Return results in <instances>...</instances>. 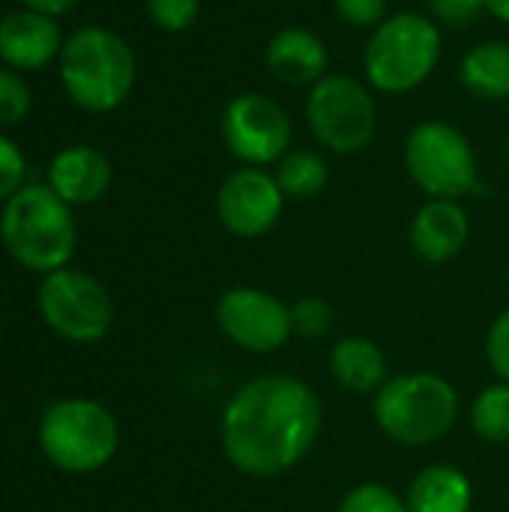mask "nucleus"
I'll return each mask as SVG.
<instances>
[{"instance_id": "1", "label": "nucleus", "mask_w": 509, "mask_h": 512, "mask_svg": "<svg viewBox=\"0 0 509 512\" xmlns=\"http://www.w3.org/2000/svg\"><path fill=\"white\" fill-rule=\"evenodd\" d=\"M321 423L324 408L309 384L288 375H267L231 396L219 435L237 471L267 480L291 471L312 453Z\"/></svg>"}, {"instance_id": "2", "label": "nucleus", "mask_w": 509, "mask_h": 512, "mask_svg": "<svg viewBox=\"0 0 509 512\" xmlns=\"http://www.w3.org/2000/svg\"><path fill=\"white\" fill-rule=\"evenodd\" d=\"M6 252L33 273H54L69 264L78 243L72 207L45 183L21 186L0 213Z\"/></svg>"}, {"instance_id": "3", "label": "nucleus", "mask_w": 509, "mask_h": 512, "mask_svg": "<svg viewBox=\"0 0 509 512\" xmlns=\"http://www.w3.org/2000/svg\"><path fill=\"white\" fill-rule=\"evenodd\" d=\"M57 63L69 99L93 114L120 108L135 87V54L129 42L99 24L69 33Z\"/></svg>"}, {"instance_id": "4", "label": "nucleus", "mask_w": 509, "mask_h": 512, "mask_svg": "<svg viewBox=\"0 0 509 512\" xmlns=\"http://www.w3.org/2000/svg\"><path fill=\"white\" fill-rule=\"evenodd\" d=\"M375 423L387 438L405 447H429L441 441L459 420L456 387L432 372L390 378L375 393Z\"/></svg>"}, {"instance_id": "5", "label": "nucleus", "mask_w": 509, "mask_h": 512, "mask_svg": "<svg viewBox=\"0 0 509 512\" xmlns=\"http://www.w3.org/2000/svg\"><path fill=\"white\" fill-rule=\"evenodd\" d=\"M441 60V30L420 12L384 18L363 54L366 78L381 93H408L420 87Z\"/></svg>"}, {"instance_id": "6", "label": "nucleus", "mask_w": 509, "mask_h": 512, "mask_svg": "<svg viewBox=\"0 0 509 512\" xmlns=\"http://www.w3.org/2000/svg\"><path fill=\"white\" fill-rule=\"evenodd\" d=\"M117 447L120 426L114 414L93 399H60L39 420V450L57 471H102Z\"/></svg>"}, {"instance_id": "7", "label": "nucleus", "mask_w": 509, "mask_h": 512, "mask_svg": "<svg viewBox=\"0 0 509 512\" xmlns=\"http://www.w3.org/2000/svg\"><path fill=\"white\" fill-rule=\"evenodd\" d=\"M36 309L60 339L75 345L105 339L114 324V303L105 285L72 267L42 276L36 288Z\"/></svg>"}, {"instance_id": "8", "label": "nucleus", "mask_w": 509, "mask_h": 512, "mask_svg": "<svg viewBox=\"0 0 509 512\" xmlns=\"http://www.w3.org/2000/svg\"><path fill=\"white\" fill-rule=\"evenodd\" d=\"M411 180L441 201H459L477 186V156L465 132L444 120H423L405 141Z\"/></svg>"}, {"instance_id": "9", "label": "nucleus", "mask_w": 509, "mask_h": 512, "mask_svg": "<svg viewBox=\"0 0 509 512\" xmlns=\"http://www.w3.org/2000/svg\"><path fill=\"white\" fill-rule=\"evenodd\" d=\"M312 135L333 153L363 150L378 129V108L369 87L351 75H324L306 96Z\"/></svg>"}, {"instance_id": "10", "label": "nucleus", "mask_w": 509, "mask_h": 512, "mask_svg": "<svg viewBox=\"0 0 509 512\" xmlns=\"http://www.w3.org/2000/svg\"><path fill=\"white\" fill-rule=\"evenodd\" d=\"M225 147L243 165H270L288 153L291 117L285 108L264 93H240L228 102L222 114Z\"/></svg>"}, {"instance_id": "11", "label": "nucleus", "mask_w": 509, "mask_h": 512, "mask_svg": "<svg viewBox=\"0 0 509 512\" xmlns=\"http://www.w3.org/2000/svg\"><path fill=\"white\" fill-rule=\"evenodd\" d=\"M219 330L243 351L270 354L291 339V306L261 288H231L216 303Z\"/></svg>"}, {"instance_id": "12", "label": "nucleus", "mask_w": 509, "mask_h": 512, "mask_svg": "<svg viewBox=\"0 0 509 512\" xmlns=\"http://www.w3.org/2000/svg\"><path fill=\"white\" fill-rule=\"evenodd\" d=\"M282 207H285V192L279 189L276 177L255 165H243L234 174H228L216 195L219 222L234 237H246V240L267 234L279 222Z\"/></svg>"}, {"instance_id": "13", "label": "nucleus", "mask_w": 509, "mask_h": 512, "mask_svg": "<svg viewBox=\"0 0 509 512\" xmlns=\"http://www.w3.org/2000/svg\"><path fill=\"white\" fill-rule=\"evenodd\" d=\"M60 24L51 15L18 9L0 18V60L9 69L36 72L45 69L63 48Z\"/></svg>"}, {"instance_id": "14", "label": "nucleus", "mask_w": 509, "mask_h": 512, "mask_svg": "<svg viewBox=\"0 0 509 512\" xmlns=\"http://www.w3.org/2000/svg\"><path fill=\"white\" fill-rule=\"evenodd\" d=\"M48 186L69 207L93 204L111 186V162L96 147H87V144L66 147L48 165Z\"/></svg>"}, {"instance_id": "15", "label": "nucleus", "mask_w": 509, "mask_h": 512, "mask_svg": "<svg viewBox=\"0 0 509 512\" xmlns=\"http://www.w3.org/2000/svg\"><path fill=\"white\" fill-rule=\"evenodd\" d=\"M471 234L468 213L459 207V201H441L432 198L423 204L411 222V246L414 252L429 264H444L456 258Z\"/></svg>"}, {"instance_id": "16", "label": "nucleus", "mask_w": 509, "mask_h": 512, "mask_svg": "<svg viewBox=\"0 0 509 512\" xmlns=\"http://www.w3.org/2000/svg\"><path fill=\"white\" fill-rule=\"evenodd\" d=\"M267 69L294 87L303 84H318L327 75L330 54L321 36H315L306 27H282L270 42H267Z\"/></svg>"}, {"instance_id": "17", "label": "nucleus", "mask_w": 509, "mask_h": 512, "mask_svg": "<svg viewBox=\"0 0 509 512\" xmlns=\"http://www.w3.org/2000/svg\"><path fill=\"white\" fill-rule=\"evenodd\" d=\"M330 372L348 393H378L387 384V357L366 336H345L330 351Z\"/></svg>"}, {"instance_id": "18", "label": "nucleus", "mask_w": 509, "mask_h": 512, "mask_svg": "<svg viewBox=\"0 0 509 512\" xmlns=\"http://www.w3.org/2000/svg\"><path fill=\"white\" fill-rule=\"evenodd\" d=\"M405 504L411 512H471L474 489L459 468L432 465L414 477Z\"/></svg>"}, {"instance_id": "19", "label": "nucleus", "mask_w": 509, "mask_h": 512, "mask_svg": "<svg viewBox=\"0 0 509 512\" xmlns=\"http://www.w3.org/2000/svg\"><path fill=\"white\" fill-rule=\"evenodd\" d=\"M462 84L480 99H509V42L474 45L459 66Z\"/></svg>"}, {"instance_id": "20", "label": "nucleus", "mask_w": 509, "mask_h": 512, "mask_svg": "<svg viewBox=\"0 0 509 512\" xmlns=\"http://www.w3.org/2000/svg\"><path fill=\"white\" fill-rule=\"evenodd\" d=\"M330 180V168L321 153L315 150H291L279 159L276 183L285 192V198L306 201L324 192Z\"/></svg>"}, {"instance_id": "21", "label": "nucleus", "mask_w": 509, "mask_h": 512, "mask_svg": "<svg viewBox=\"0 0 509 512\" xmlns=\"http://www.w3.org/2000/svg\"><path fill=\"white\" fill-rule=\"evenodd\" d=\"M471 426L474 432L489 444H507L509 441V384L486 387L471 408Z\"/></svg>"}, {"instance_id": "22", "label": "nucleus", "mask_w": 509, "mask_h": 512, "mask_svg": "<svg viewBox=\"0 0 509 512\" xmlns=\"http://www.w3.org/2000/svg\"><path fill=\"white\" fill-rule=\"evenodd\" d=\"M336 312L324 297H300L291 306V330L303 339H321L333 330Z\"/></svg>"}, {"instance_id": "23", "label": "nucleus", "mask_w": 509, "mask_h": 512, "mask_svg": "<svg viewBox=\"0 0 509 512\" xmlns=\"http://www.w3.org/2000/svg\"><path fill=\"white\" fill-rule=\"evenodd\" d=\"M339 512H411V510H408V504H405L399 495H393L387 486H381V483H360V486H354V489L345 495V501H342Z\"/></svg>"}, {"instance_id": "24", "label": "nucleus", "mask_w": 509, "mask_h": 512, "mask_svg": "<svg viewBox=\"0 0 509 512\" xmlns=\"http://www.w3.org/2000/svg\"><path fill=\"white\" fill-rule=\"evenodd\" d=\"M30 111V90L15 69H0V129L15 126Z\"/></svg>"}, {"instance_id": "25", "label": "nucleus", "mask_w": 509, "mask_h": 512, "mask_svg": "<svg viewBox=\"0 0 509 512\" xmlns=\"http://www.w3.org/2000/svg\"><path fill=\"white\" fill-rule=\"evenodd\" d=\"M198 0H147V12L159 30L180 33L195 24L198 18Z\"/></svg>"}, {"instance_id": "26", "label": "nucleus", "mask_w": 509, "mask_h": 512, "mask_svg": "<svg viewBox=\"0 0 509 512\" xmlns=\"http://www.w3.org/2000/svg\"><path fill=\"white\" fill-rule=\"evenodd\" d=\"M24 177H27L24 153L18 150L15 141L0 135V204H6L24 186Z\"/></svg>"}, {"instance_id": "27", "label": "nucleus", "mask_w": 509, "mask_h": 512, "mask_svg": "<svg viewBox=\"0 0 509 512\" xmlns=\"http://www.w3.org/2000/svg\"><path fill=\"white\" fill-rule=\"evenodd\" d=\"M432 18L435 24H447V27H471L480 12L486 9L483 0H429Z\"/></svg>"}, {"instance_id": "28", "label": "nucleus", "mask_w": 509, "mask_h": 512, "mask_svg": "<svg viewBox=\"0 0 509 512\" xmlns=\"http://www.w3.org/2000/svg\"><path fill=\"white\" fill-rule=\"evenodd\" d=\"M333 6L351 27H378L387 18V0H333Z\"/></svg>"}, {"instance_id": "29", "label": "nucleus", "mask_w": 509, "mask_h": 512, "mask_svg": "<svg viewBox=\"0 0 509 512\" xmlns=\"http://www.w3.org/2000/svg\"><path fill=\"white\" fill-rule=\"evenodd\" d=\"M486 354H489V363H492L495 375L504 384H509V309L492 321L489 339H486Z\"/></svg>"}, {"instance_id": "30", "label": "nucleus", "mask_w": 509, "mask_h": 512, "mask_svg": "<svg viewBox=\"0 0 509 512\" xmlns=\"http://www.w3.org/2000/svg\"><path fill=\"white\" fill-rule=\"evenodd\" d=\"M21 3H24V9H33V12H42V15L57 18V15H63V12L75 9L81 0H21Z\"/></svg>"}, {"instance_id": "31", "label": "nucleus", "mask_w": 509, "mask_h": 512, "mask_svg": "<svg viewBox=\"0 0 509 512\" xmlns=\"http://www.w3.org/2000/svg\"><path fill=\"white\" fill-rule=\"evenodd\" d=\"M483 3H486V12H492L495 18L509 24V0H483Z\"/></svg>"}]
</instances>
